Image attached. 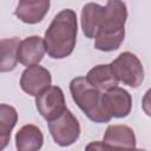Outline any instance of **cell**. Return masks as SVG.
<instances>
[{
    "instance_id": "1",
    "label": "cell",
    "mask_w": 151,
    "mask_h": 151,
    "mask_svg": "<svg viewBox=\"0 0 151 151\" xmlns=\"http://www.w3.org/2000/svg\"><path fill=\"white\" fill-rule=\"evenodd\" d=\"M77 34V13L71 8L60 11L55 14L45 32V52L52 59H64L68 57L76 47Z\"/></svg>"
},
{
    "instance_id": "2",
    "label": "cell",
    "mask_w": 151,
    "mask_h": 151,
    "mask_svg": "<svg viewBox=\"0 0 151 151\" xmlns=\"http://www.w3.org/2000/svg\"><path fill=\"white\" fill-rule=\"evenodd\" d=\"M104 7V20L94 38V48L103 52H111L118 50L124 41L127 7L125 2L119 0H110Z\"/></svg>"
},
{
    "instance_id": "3",
    "label": "cell",
    "mask_w": 151,
    "mask_h": 151,
    "mask_svg": "<svg viewBox=\"0 0 151 151\" xmlns=\"http://www.w3.org/2000/svg\"><path fill=\"white\" fill-rule=\"evenodd\" d=\"M70 92L73 101L84 114L94 123H109L111 117L103 106V92L91 86L85 77H76L70 83Z\"/></svg>"
},
{
    "instance_id": "4",
    "label": "cell",
    "mask_w": 151,
    "mask_h": 151,
    "mask_svg": "<svg viewBox=\"0 0 151 151\" xmlns=\"http://www.w3.org/2000/svg\"><path fill=\"white\" fill-rule=\"evenodd\" d=\"M111 70L118 81L124 85L137 88L144 80V67L142 61L132 52H122L113 61L110 63Z\"/></svg>"
},
{
    "instance_id": "5",
    "label": "cell",
    "mask_w": 151,
    "mask_h": 151,
    "mask_svg": "<svg viewBox=\"0 0 151 151\" xmlns=\"http://www.w3.org/2000/svg\"><path fill=\"white\" fill-rule=\"evenodd\" d=\"M48 130L55 144L63 147L74 144L80 136V124L68 109L58 118L48 122Z\"/></svg>"
},
{
    "instance_id": "6",
    "label": "cell",
    "mask_w": 151,
    "mask_h": 151,
    "mask_svg": "<svg viewBox=\"0 0 151 151\" xmlns=\"http://www.w3.org/2000/svg\"><path fill=\"white\" fill-rule=\"evenodd\" d=\"M35 107L47 122L58 118L67 109L63 90L59 86H50L35 97Z\"/></svg>"
},
{
    "instance_id": "7",
    "label": "cell",
    "mask_w": 151,
    "mask_h": 151,
    "mask_svg": "<svg viewBox=\"0 0 151 151\" xmlns=\"http://www.w3.org/2000/svg\"><path fill=\"white\" fill-rule=\"evenodd\" d=\"M52 84L50 71L40 65L28 66L24 70L20 77V87L24 92L32 97L39 96Z\"/></svg>"
},
{
    "instance_id": "8",
    "label": "cell",
    "mask_w": 151,
    "mask_h": 151,
    "mask_svg": "<svg viewBox=\"0 0 151 151\" xmlns=\"http://www.w3.org/2000/svg\"><path fill=\"white\" fill-rule=\"evenodd\" d=\"M103 106L111 118H125L132 110V97L122 87H113L103 93Z\"/></svg>"
},
{
    "instance_id": "9",
    "label": "cell",
    "mask_w": 151,
    "mask_h": 151,
    "mask_svg": "<svg viewBox=\"0 0 151 151\" xmlns=\"http://www.w3.org/2000/svg\"><path fill=\"white\" fill-rule=\"evenodd\" d=\"M44 39L39 35H31L20 40L17 48V59L24 66L39 65L45 55Z\"/></svg>"
},
{
    "instance_id": "10",
    "label": "cell",
    "mask_w": 151,
    "mask_h": 151,
    "mask_svg": "<svg viewBox=\"0 0 151 151\" xmlns=\"http://www.w3.org/2000/svg\"><path fill=\"white\" fill-rule=\"evenodd\" d=\"M48 0H21L18 2L14 14L25 24L34 25L40 22L48 13Z\"/></svg>"
},
{
    "instance_id": "11",
    "label": "cell",
    "mask_w": 151,
    "mask_h": 151,
    "mask_svg": "<svg viewBox=\"0 0 151 151\" xmlns=\"http://www.w3.org/2000/svg\"><path fill=\"white\" fill-rule=\"evenodd\" d=\"M105 7L96 4V2H87L83 6L80 24L83 33L88 39H94L99 32L101 22L104 20Z\"/></svg>"
},
{
    "instance_id": "12",
    "label": "cell",
    "mask_w": 151,
    "mask_h": 151,
    "mask_svg": "<svg viewBox=\"0 0 151 151\" xmlns=\"http://www.w3.org/2000/svg\"><path fill=\"white\" fill-rule=\"evenodd\" d=\"M101 142L112 147L133 149L136 147V134L127 125H109Z\"/></svg>"
},
{
    "instance_id": "13",
    "label": "cell",
    "mask_w": 151,
    "mask_h": 151,
    "mask_svg": "<svg viewBox=\"0 0 151 151\" xmlns=\"http://www.w3.org/2000/svg\"><path fill=\"white\" fill-rule=\"evenodd\" d=\"M86 81L100 92H106L118 85V79L113 74L110 64H100L92 67L85 76Z\"/></svg>"
},
{
    "instance_id": "14",
    "label": "cell",
    "mask_w": 151,
    "mask_h": 151,
    "mask_svg": "<svg viewBox=\"0 0 151 151\" xmlns=\"http://www.w3.org/2000/svg\"><path fill=\"white\" fill-rule=\"evenodd\" d=\"M44 144L41 130L33 124H26L15 134V146L18 151H39Z\"/></svg>"
},
{
    "instance_id": "15",
    "label": "cell",
    "mask_w": 151,
    "mask_h": 151,
    "mask_svg": "<svg viewBox=\"0 0 151 151\" xmlns=\"http://www.w3.org/2000/svg\"><path fill=\"white\" fill-rule=\"evenodd\" d=\"M18 112L8 104H0V151L9 143L11 132L17 125Z\"/></svg>"
},
{
    "instance_id": "16",
    "label": "cell",
    "mask_w": 151,
    "mask_h": 151,
    "mask_svg": "<svg viewBox=\"0 0 151 151\" xmlns=\"http://www.w3.org/2000/svg\"><path fill=\"white\" fill-rule=\"evenodd\" d=\"M20 40L14 38H7L0 40V73L11 72L17 67V48Z\"/></svg>"
},
{
    "instance_id": "17",
    "label": "cell",
    "mask_w": 151,
    "mask_h": 151,
    "mask_svg": "<svg viewBox=\"0 0 151 151\" xmlns=\"http://www.w3.org/2000/svg\"><path fill=\"white\" fill-rule=\"evenodd\" d=\"M85 151H145L144 149H138V147H133V149H119V147H112L103 142L96 140V142H91L85 146Z\"/></svg>"
}]
</instances>
